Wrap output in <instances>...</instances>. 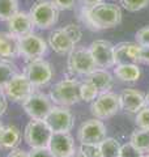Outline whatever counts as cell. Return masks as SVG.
<instances>
[{
    "mask_svg": "<svg viewBox=\"0 0 149 157\" xmlns=\"http://www.w3.org/2000/svg\"><path fill=\"white\" fill-rule=\"evenodd\" d=\"M82 20L93 30L113 29L122 22V11L117 4L103 2L93 7H84Z\"/></svg>",
    "mask_w": 149,
    "mask_h": 157,
    "instance_id": "cell-1",
    "label": "cell"
},
{
    "mask_svg": "<svg viewBox=\"0 0 149 157\" xmlns=\"http://www.w3.org/2000/svg\"><path fill=\"white\" fill-rule=\"evenodd\" d=\"M82 32L76 24H68L64 28L55 29L50 33L47 45L59 55L69 54L81 41Z\"/></svg>",
    "mask_w": 149,
    "mask_h": 157,
    "instance_id": "cell-2",
    "label": "cell"
},
{
    "mask_svg": "<svg viewBox=\"0 0 149 157\" xmlns=\"http://www.w3.org/2000/svg\"><path fill=\"white\" fill-rule=\"evenodd\" d=\"M80 84L81 82L74 78H63L62 81L56 82L48 94L52 104L68 107L80 102Z\"/></svg>",
    "mask_w": 149,
    "mask_h": 157,
    "instance_id": "cell-3",
    "label": "cell"
},
{
    "mask_svg": "<svg viewBox=\"0 0 149 157\" xmlns=\"http://www.w3.org/2000/svg\"><path fill=\"white\" fill-rule=\"evenodd\" d=\"M29 14L34 26L39 29L52 28L59 20V9L51 0H37L32 6Z\"/></svg>",
    "mask_w": 149,
    "mask_h": 157,
    "instance_id": "cell-4",
    "label": "cell"
},
{
    "mask_svg": "<svg viewBox=\"0 0 149 157\" xmlns=\"http://www.w3.org/2000/svg\"><path fill=\"white\" fill-rule=\"evenodd\" d=\"M51 136H52V131L46 124V122L38 119H32L26 124L24 131L25 143L32 149L48 148Z\"/></svg>",
    "mask_w": 149,
    "mask_h": 157,
    "instance_id": "cell-5",
    "label": "cell"
},
{
    "mask_svg": "<svg viewBox=\"0 0 149 157\" xmlns=\"http://www.w3.org/2000/svg\"><path fill=\"white\" fill-rule=\"evenodd\" d=\"M34 89L36 86L24 73H16L3 85V92L8 100H12L13 102H21V104L29 96L33 94Z\"/></svg>",
    "mask_w": 149,
    "mask_h": 157,
    "instance_id": "cell-6",
    "label": "cell"
},
{
    "mask_svg": "<svg viewBox=\"0 0 149 157\" xmlns=\"http://www.w3.org/2000/svg\"><path fill=\"white\" fill-rule=\"evenodd\" d=\"M68 70L73 75H84L88 76L97 68L94 59L90 54L89 47H74L68 54Z\"/></svg>",
    "mask_w": 149,
    "mask_h": 157,
    "instance_id": "cell-7",
    "label": "cell"
},
{
    "mask_svg": "<svg viewBox=\"0 0 149 157\" xmlns=\"http://www.w3.org/2000/svg\"><path fill=\"white\" fill-rule=\"evenodd\" d=\"M47 42L38 34H26L18 38V55L28 62L41 59L47 51Z\"/></svg>",
    "mask_w": 149,
    "mask_h": 157,
    "instance_id": "cell-8",
    "label": "cell"
},
{
    "mask_svg": "<svg viewBox=\"0 0 149 157\" xmlns=\"http://www.w3.org/2000/svg\"><path fill=\"white\" fill-rule=\"evenodd\" d=\"M120 110V102H119V94L113 92L99 93L98 97L92 102L90 111L94 118L98 119H107L111 118Z\"/></svg>",
    "mask_w": 149,
    "mask_h": 157,
    "instance_id": "cell-9",
    "label": "cell"
},
{
    "mask_svg": "<svg viewBox=\"0 0 149 157\" xmlns=\"http://www.w3.org/2000/svg\"><path fill=\"white\" fill-rule=\"evenodd\" d=\"M52 101L50 96H46L43 93H36L29 96L26 100L22 102V107L25 113L32 118V119L44 121L48 115L50 110L52 109Z\"/></svg>",
    "mask_w": 149,
    "mask_h": 157,
    "instance_id": "cell-10",
    "label": "cell"
},
{
    "mask_svg": "<svg viewBox=\"0 0 149 157\" xmlns=\"http://www.w3.org/2000/svg\"><path fill=\"white\" fill-rule=\"evenodd\" d=\"M24 75L26 76L34 86H43L48 84L52 78V68L48 62L43 59L28 62L24 68Z\"/></svg>",
    "mask_w": 149,
    "mask_h": 157,
    "instance_id": "cell-11",
    "label": "cell"
},
{
    "mask_svg": "<svg viewBox=\"0 0 149 157\" xmlns=\"http://www.w3.org/2000/svg\"><path fill=\"white\" fill-rule=\"evenodd\" d=\"M106 126L98 118L85 121L77 131V139L81 144H99L106 137Z\"/></svg>",
    "mask_w": 149,
    "mask_h": 157,
    "instance_id": "cell-12",
    "label": "cell"
},
{
    "mask_svg": "<svg viewBox=\"0 0 149 157\" xmlns=\"http://www.w3.org/2000/svg\"><path fill=\"white\" fill-rule=\"evenodd\" d=\"M44 122L52 132H69L73 127L74 118L68 107L55 105L50 110Z\"/></svg>",
    "mask_w": 149,
    "mask_h": 157,
    "instance_id": "cell-13",
    "label": "cell"
},
{
    "mask_svg": "<svg viewBox=\"0 0 149 157\" xmlns=\"http://www.w3.org/2000/svg\"><path fill=\"white\" fill-rule=\"evenodd\" d=\"M89 50L94 59L97 68H111L115 66L114 60V45L106 39H97L93 41L89 46Z\"/></svg>",
    "mask_w": 149,
    "mask_h": 157,
    "instance_id": "cell-14",
    "label": "cell"
},
{
    "mask_svg": "<svg viewBox=\"0 0 149 157\" xmlns=\"http://www.w3.org/2000/svg\"><path fill=\"white\" fill-rule=\"evenodd\" d=\"M48 149L54 157H68L74 153L76 145L69 132H52Z\"/></svg>",
    "mask_w": 149,
    "mask_h": 157,
    "instance_id": "cell-15",
    "label": "cell"
},
{
    "mask_svg": "<svg viewBox=\"0 0 149 157\" xmlns=\"http://www.w3.org/2000/svg\"><path fill=\"white\" fill-rule=\"evenodd\" d=\"M119 102H120V109L127 113H131V114H136L139 110H141L147 105L145 96L133 88L123 89L119 94Z\"/></svg>",
    "mask_w": 149,
    "mask_h": 157,
    "instance_id": "cell-16",
    "label": "cell"
},
{
    "mask_svg": "<svg viewBox=\"0 0 149 157\" xmlns=\"http://www.w3.org/2000/svg\"><path fill=\"white\" fill-rule=\"evenodd\" d=\"M141 46L136 42H120L114 46V60L117 64L139 63Z\"/></svg>",
    "mask_w": 149,
    "mask_h": 157,
    "instance_id": "cell-17",
    "label": "cell"
},
{
    "mask_svg": "<svg viewBox=\"0 0 149 157\" xmlns=\"http://www.w3.org/2000/svg\"><path fill=\"white\" fill-rule=\"evenodd\" d=\"M36 28L32 21V17L29 12L18 11L8 20V29L9 33H12L16 37H24L26 34L33 33V29Z\"/></svg>",
    "mask_w": 149,
    "mask_h": 157,
    "instance_id": "cell-18",
    "label": "cell"
},
{
    "mask_svg": "<svg viewBox=\"0 0 149 157\" xmlns=\"http://www.w3.org/2000/svg\"><path fill=\"white\" fill-rule=\"evenodd\" d=\"M85 80L90 81L92 84L98 89L99 93H105L110 92L114 84V78L113 75L105 68H96L92 73H89Z\"/></svg>",
    "mask_w": 149,
    "mask_h": 157,
    "instance_id": "cell-19",
    "label": "cell"
},
{
    "mask_svg": "<svg viewBox=\"0 0 149 157\" xmlns=\"http://www.w3.org/2000/svg\"><path fill=\"white\" fill-rule=\"evenodd\" d=\"M18 55V37L9 32H0V58L13 59Z\"/></svg>",
    "mask_w": 149,
    "mask_h": 157,
    "instance_id": "cell-20",
    "label": "cell"
},
{
    "mask_svg": "<svg viewBox=\"0 0 149 157\" xmlns=\"http://www.w3.org/2000/svg\"><path fill=\"white\" fill-rule=\"evenodd\" d=\"M114 76L124 82H135L141 76V70L136 63L117 64L114 68Z\"/></svg>",
    "mask_w": 149,
    "mask_h": 157,
    "instance_id": "cell-21",
    "label": "cell"
},
{
    "mask_svg": "<svg viewBox=\"0 0 149 157\" xmlns=\"http://www.w3.org/2000/svg\"><path fill=\"white\" fill-rule=\"evenodd\" d=\"M21 141V132L16 126H3L0 130V148L14 149Z\"/></svg>",
    "mask_w": 149,
    "mask_h": 157,
    "instance_id": "cell-22",
    "label": "cell"
},
{
    "mask_svg": "<svg viewBox=\"0 0 149 157\" xmlns=\"http://www.w3.org/2000/svg\"><path fill=\"white\" fill-rule=\"evenodd\" d=\"M130 143L141 152H148L149 151V130L145 128H136L132 132Z\"/></svg>",
    "mask_w": 149,
    "mask_h": 157,
    "instance_id": "cell-23",
    "label": "cell"
},
{
    "mask_svg": "<svg viewBox=\"0 0 149 157\" xmlns=\"http://www.w3.org/2000/svg\"><path fill=\"white\" fill-rule=\"evenodd\" d=\"M101 149V157H119L120 152V143L114 137H105L99 143Z\"/></svg>",
    "mask_w": 149,
    "mask_h": 157,
    "instance_id": "cell-24",
    "label": "cell"
},
{
    "mask_svg": "<svg viewBox=\"0 0 149 157\" xmlns=\"http://www.w3.org/2000/svg\"><path fill=\"white\" fill-rule=\"evenodd\" d=\"M18 12V0H0V20L8 21Z\"/></svg>",
    "mask_w": 149,
    "mask_h": 157,
    "instance_id": "cell-25",
    "label": "cell"
},
{
    "mask_svg": "<svg viewBox=\"0 0 149 157\" xmlns=\"http://www.w3.org/2000/svg\"><path fill=\"white\" fill-rule=\"evenodd\" d=\"M99 92L96 86H94L90 81L85 80L84 82L80 84V98L81 101L85 102H93L98 97Z\"/></svg>",
    "mask_w": 149,
    "mask_h": 157,
    "instance_id": "cell-26",
    "label": "cell"
},
{
    "mask_svg": "<svg viewBox=\"0 0 149 157\" xmlns=\"http://www.w3.org/2000/svg\"><path fill=\"white\" fill-rule=\"evenodd\" d=\"M17 73V68L11 62L0 60V88Z\"/></svg>",
    "mask_w": 149,
    "mask_h": 157,
    "instance_id": "cell-27",
    "label": "cell"
},
{
    "mask_svg": "<svg viewBox=\"0 0 149 157\" xmlns=\"http://www.w3.org/2000/svg\"><path fill=\"white\" fill-rule=\"evenodd\" d=\"M120 4L128 12H137L149 6V0H120Z\"/></svg>",
    "mask_w": 149,
    "mask_h": 157,
    "instance_id": "cell-28",
    "label": "cell"
},
{
    "mask_svg": "<svg viewBox=\"0 0 149 157\" xmlns=\"http://www.w3.org/2000/svg\"><path fill=\"white\" fill-rule=\"evenodd\" d=\"M135 123L137 128H145L149 130V105H145L141 110L136 113Z\"/></svg>",
    "mask_w": 149,
    "mask_h": 157,
    "instance_id": "cell-29",
    "label": "cell"
},
{
    "mask_svg": "<svg viewBox=\"0 0 149 157\" xmlns=\"http://www.w3.org/2000/svg\"><path fill=\"white\" fill-rule=\"evenodd\" d=\"M119 157H144V152L135 148L131 143H126V144L120 145Z\"/></svg>",
    "mask_w": 149,
    "mask_h": 157,
    "instance_id": "cell-30",
    "label": "cell"
},
{
    "mask_svg": "<svg viewBox=\"0 0 149 157\" xmlns=\"http://www.w3.org/2000/svg\"><path fill=\"white\" fill-rule=\"evenodd\" d=\"M78 151L85 157H101L99 144H81Z\"/></svg>",
    "mask_w": 149,
    "mask_h": 157,
    "instance_id": "cell-31",
    "label": "cell"
},
{
    "mask_svg": "<svg viewBox=\"0 0 149 157\" xmlns=\"http://www.w3.org/2000/svg\"><path fill=\"white\" fill-rule=\"evenodd\" d=\"M135 39L137 45H140L141 47H149V26H144L140 30H137Z\"/></svg>",
    "mask_w": 149,
    "mask_h": 157,
    "instance_id": "cell-32",
    "label": "cell"
},
{
    "mask_svg": "<svg viewBox=\"0 0 149 157\" xmlns=\"http://www.w3.org/2000/svg\"><path fill=\"white\" fill-rule=\"evenodd\" d=\"M51 2L59 11H68L74 7L77 0H51Z\"/></svg>",
    "mask_w": 149,
    "mask_h": 157,
    "instance_id": "cell-33",
    "label": "cell"
},
{
    "mask_svg": "<svg viewBox=\"0 0 149 157\" xmlns=\"http://www.w3.org/2000/svg\"><path fill=\"white\" fill-rule=\"evenodd\" d=\"M29 157H54L48 148H37L29 152Z\"/></svg>",
    "mask_w": 149,
    "mask_h": 157,
    "instance_id": "cell-34",
    "label": "cell"
},
{
    "mask_svg": "<svg viewBox=\"0 0 149 157\" xmlns=\"http://www.w3.org/2000/svg\"><path fill=\"white\" fill-rule=\"evenodd\" d=\"M8 102H7V96L4 94L3 88H0V117H2L7 110Z\"/></svg>",
    "mask_w": 149,
    "mask_h": 157,
    "instance_id": "cell-35",
    "label": "cell"
},
{
    "mask_svg": "<svg viewBox=\"0 0 149 157\" xmlns=\"http://www.w3.org/2000/svg\"><path fill=\"white\" fill-rule=\"evenodd\" d=\"M139 62L144 63V64H149V47H141Z\"/></svg>",
    "mask_w": 149,
    "mask_h": 157,
    "instance_id": "cell-36",
    "label": "cell"
},
{
    "mask_svg": "<svg viewBox=\"0 0 149 157\" xmlns=\"http://www.w3.org/2000/svg\"><path fill=\"white\" fill-rule=\"evenodd\" d=\"M7 157H29V152L22 149H12Z\"/></svg>",
    "mask_w": 149,
    "mask_h": 157,
    "instance_id": "cell-37",
    "label": "cell"
},
{
    "mask_svg": "<svg viewBox=\"0 0 149 157\" xmlns=\"http://www.w3.org/2000/svg\"><path fill=\"white\" fill-rule=\"evenodd\" d=\"M84 7H93V6H97L99 3H103L105 0H81Z\"/></svg>",
    "mask_w": 149,
    "mask_h": 157,
    "instance_id": "cell-38",
    "label": "cell"
},
{
    "mask_svg": "<svg viewBox=\"0 0 149 157\" xmlns=\"http://www.w3.org/2000/svg\"><path fill=\"white\" fill-rule=\"evenodd\" d=\"M68 157H85V156H84L78 149H76V151H74V153H72L71 156H68Z\"/></svg>",
    "mask_w": 149,
    "mask_h": 157,
    "instance_id": "cell-39",
    "label": "cell"
},
{
    "mask_svg": "<svg viewBox=\"0 0 149 157\" xmlns=\"http://www.w3.org/2000/svg\"><path fill=\"white\" fill-rule=\"evenodd\" d=\"M145 100H147V105H149V93H148V96H145Z\"/></svg>",
    "mask_w": 149,
    "mask_h": 157,
    "instance_id": "cell-40",
    "label": "cell"
},
{
    "mask_svg": "<svg viewBox=\"0 0 149 157\" xmlns=\"http://www.w3.org/2000/svg\"><path fill=\"white\" fill-rule=\"evenodd\" d=\"M145 157H149V151H148V152H145Z\"/></svg>",
    "mask_w": 149,
    "mask_h": 157,
    "instance_id": "cell-41",
    "label": "cell"
},
{
    "mask_svg": "<svg viewBox=\"0 0 149 157\" xmlns=\"http://www.w3.org/2000/svg\"><path fill=\"white\" fill-rule=\"evenodd\" d=\"M2 127H3V126H2V123H0V130H2Z\"/></svg>",
    "mask_w": 149,
    "mask_h": 157,
    "instance_id": "cell-42",
    "label": "cell"
}]
</instances>
